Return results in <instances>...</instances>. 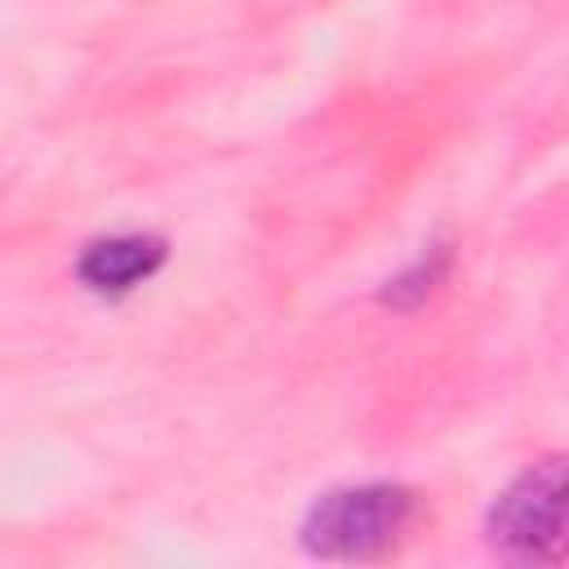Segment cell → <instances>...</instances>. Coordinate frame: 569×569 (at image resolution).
<instances>
[{
  "label": "cell",
  "instance_id": "obj_1",
  "mask_svg": "<svg viewBox=\"0 0 569 569\" xmlns=\"http://www.w3.org/2000/svg\"><path fill=\"white\" fill-rule=\"evenodd\" d=\"M418 520V493L391 480L347 485L316 498L302 520V542L325 560H369L400 542Z\"/></svg>",
  "mask_w": 569,
  "mask_h": 569
},
{
  "label": "cell",
  "instance_id": "obj_4",
  "mask_svg": "<svg viewBox=\"0 0 569 569\" xmlns=\"http://www.w3.org/2000/svg\"><path fill=\"white\" fill-rule=\"evenodd\" d=\"M445 267H449V253L436 244L431 253H422V258L413 262V271H405V276H396V280H391L387 302H418V298H427V293H431V284L445 276Z\"/></svg>",
  "mask_w": 569,
  "mask_h": 569
},
{
  "label": "cell",
  "instance_id": "obj_2",
  "mask_svg": "<svg viewBox=\"0 0 569 569\" xmlns=\"http://www.w3.org/2000/svg\"><path fill=\"white\" fill-rule=\"evenodd\" d=\"M565 529V467L547 458L520 471L489 511V542L507 560H556Z\"/></svg>",
  "mask_w": 569,
  "mask_h": 569
},
{
  "label": "cell",
  "instance_id": "obj_3",
  "mask_svg": "<svg viewBox=\"0 0 569 569\" xmlns=\"http://www.w3.org/2000/svg\"><path fill=\"white\" fill-rule=\"evenodd\" d=\"M164 240L160 236H107V240H93L80 262H76V276L93 289V293H124L142 280H151L164 262Z\"/></svg>",
  "mask_w": 569,
  "mask_h": 569
}]
</instances>
